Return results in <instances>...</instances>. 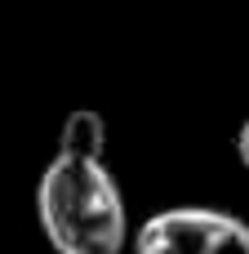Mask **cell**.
<instances>
[{
    "label": "cell",
    "instance_id": "cell-1",
    "mask_svg": "<svg viewBox=\"0 0 249 254\" xmlns=\"http://www.w3.org/2000/svg\"><path fill=\"white\" fill-rule=\"evenodd\" d=\"M36 219L53 254H120L129 246L125 196L102 156L53 152L36 183Z\"/></svg>",
    "mask_w": 249,
    "mask_h": 254
},
{
    "label": "cell",
    "instance_id": "cell-3",
    "mask_svg": "<svg viewBox=\"0 0 249 254\" xmlns=\"http://www.w3.org/2000/svg\"><path fill=\"white\" fill-rule=\"evenodd\" d=\"M58 152H71V156H102L107 152V125L98 112L80 107L62 121V134H58Z\"/></svg>",
    "mask_w": 249,
    "mask_h": 254
},
{
    "label": "cell",
    "instance_id": "cell-4",
    "mask_svg": "<svg viewBox=\"0 0 249 254\" xmlns=\"http://www.w3.org/2000/svg\"><path fill=\"white\" fill-rule=\"evenodd\" d=\"M236 156H241V165L249 170V121L236 129Z\"/></svg>",
    "mask_w": 249,
    "mask_h": 254
},
{
    "label": "cell",
    "instance_id": "cell-2",
    "mask_svg": "<svg viewBox=\"0 0 249 254\" xmlns=\"http://www.w3.org/2000/svg\"><path fill=\"white\" fill-rule=\"evenodd\" d=\"M134 254H249V223L214 205H169L143 219Z\"/></svg>",
    "mask_w": 249,
    "mask_h": 254
}]
</instances>
